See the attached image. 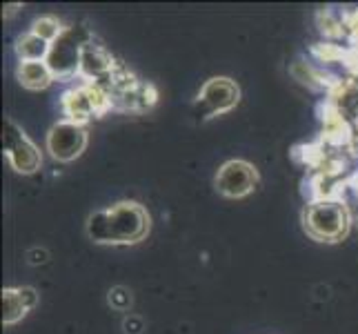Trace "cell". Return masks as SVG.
Here are the masks:
<instances>
[{
    "mask_svg": "<svg viewBox=\"0 0 358 334\" xmlns=\"http://www.w3.org/2000/svg\"><path fill=\"white\" fill-rule=\"evenodd\" d=\"M152 228L147 209L136 201H118L87 218V237L101 245H131L143 241Z\"/></svg>",
    "mask_w": 358,
    "mask_h": 334,
    "instance_id": "obj_1",
    "label": "cell"
},
{
    "mask_svg": "<svg viewBox=\"0 0 358 334\" xmlns=\"http://www.w3.org/2000/svg\"><path fill=\"white\" fill-rule=\"evenodd\" d=\"M352 225L350 209L343 201H314L303 209V230L318 243H338Z\"/></svg>",
    "mask_w": 358,
    "mask_h": 334,
    "instance_id": "obj_2",
    "label": "cell"
},
{
    "mask_svg": "<svg viewBox=\"0 0 358 334\" xmlns=\"http://www.w3.org/2000/svg\"><path fill=\"white\" fill-rule=\"evenodd\" d=\"M60 107H63L67 120L85 125L92 118H101L105 111L114 107V103L105 88L96 83H85L80 88L65 92L60 98Z\"/></svg>",
    "mask_w": 358,
    "mask_h": 334,
    "instance_id": "obj_3",
    "label": "cell"
},
{
    "mask_svg": "<svg viewBox=\"0 0 358 334\" xmlns=\"http://www.w3.org/2000/svg\"><path fill=\"white\" fill-rule=\"evenodd\" d=\"M90 43L87 32L80 27H67L60 39L52 43V52H49L47 65L54 74V81H69L80 71V58L83 49Z\"/></svg>",
    "mask_w": 358,
    "mask_h": 334,
    "instance_id": "obj_4",
    "label": "cell"
},
{
    "mask_svg": "<svg viewBox=\"0 0 358 334\" xmlns=\"http://www.w3.org/2000/svg\"><path fill=\"white\" fill-rule=\"evenodd\" d=\"M241 101V90L238 85L231 78L218 76V78H209L199 96H196V109H199L201 118L209 120L216 116H223L227 111H231Z\"/></svg>",
    "mask_w": 358,
    "mask_h": 334,
    "instance_id": "obj_5",
    "label": "cell"
},
{
    "mask_svg": "<svg viewBox=\"0 0 358 334\" xmlns=\"http://www.w3.org/2000/svg\"><path fill=\"white\" fill-rule=\"evenodd\" d=\"M3 147H5V154L9 158L11 167H14L18 174H34L43 163L38 147H36L29 141V136L9 118L3 125Z\"/></svg>",
    "mask_w": 358,
    "mask_h": 334,
    "instance_id": "obj_6",
    "label": "cell"
},
{
    "mask_svg": "<svg viewBox=\"0 0 358 334\" xmlns=\"http://www.w3.org/2000/svg\"><path fill=\"white\" fill-rule=\"evenodd\" d=\"M216 192L225 199H243L252 194L258 185V169L241 158H231L220 165L218 174L214 179Z\"/></svg>",
    "mask_w": 358,
    "mask_h": 334,
    "instance_id": "obj_7",
    "label": "cell"
},
{
    "mask_svg": "<svg viewBox=\"0 0 358 334\" xmlns=\"http://www.w3.org/2000/svg\"><path fill=\"white\" fill-rule=\"evenodd\" d=\"M87 147V130L71 120H60L47 134V150L60 163L76 160Z\"/></svg>",
    "mask_w": 358,
    "mask_h": 334,
    "instance_id": "obj_8",
    "label": "cell"
},
{
    "mask_svg": "<svg viewBox=\"0 0 358 334\" xmlns=\"http://www.w3.org/2000/svg\"><path fill=\"white\" fill-rule=\"evenodd\" d=\"M116 67H118V65L114 63L112 54H109L105 47L94 45V43H87V45H85V49H83L78 76H83L87 83H101V81H105Z\"/></svg>",
    "mask_w": 358,
    "mask_h": 334,
    "instance_id": "obj_9",
    "label": "cell"
},
{
    "mask_svg": "<svg viewBox=\"0 0 358 334\" xmlns=\"http://www.w3.org/2000/svg\"><path fill=\"white\" fill-rule=\"evenodd\" d=\"M36 303H38V292L34 288L24 286V288H5L3 290V323L5 326H14L18 321L34 310Z\"/></svg>",
    "mask_w": 358,
    "mask_h": 334,
    "instance_id": "obj_10",
    "label": "cell"
},
{
    "mask_svg": "<svg viewBox=\"0 0 358 334\" xmlns=\"http://www.w3.org/2000/svg\"><path fill=\"white\" fill-rule=\"evenodd\" d=\"M16 78L24 90L41 92L52 85L54 74L49 69L47 60H20L16 67Z\"/></svg>",
    "mask_w": 358,
    "mask_h": 334,
    "instance_id": "obj_11",
    "label": "cell"
},
{
    "mask_svg": "<svg viewBox=\"0 0 358 334\" xmlns=\"http://www.w3.org/2000/svg\"><path fill=\"white\" fill-rule=\"evenodd\" d=\"M52 52V43L43 41L41 36L27 32L16 43V54L20 60H47Z\"/></svg>",
    "mask_w": 358,
    "mask_h": 334,
    "instance_id": "obj_12",
    "label": "cell"
},
{
    "mask_svg": "<svg viewBox=\"0 0 358 334\" xmlns=\"http://www.w3.org/2000/svg\"><path fill=\"white\" fill-rule=\"evenodd\" d=\"M65 29L67 27H63V22H60L58 18H54V16H41V18L34 20L29 32L36 34V36H41V39L47 41V43H54V41L60 39V34H63Z\"/></svg>",
    "mask_w": 358,
    "mask_h": 334,
    "instance_id": "obj_13",
    "label": "cell"
},
{
    "mask_svg": "<svg viewBox=\"0 0 358 334\" xmlns=\"http://www.w3.org/2000/svg\"><path fill=\"white\" fill-rule=\"evenodd\" d=\"M109 305L114 307V310H129L131 307V292L122 286H116L109 290V296H107Z\"/></svg>",
    "mask_w": 358,
    "mask_h": 334,
    "instance_id": "obj_14",
    "label": "cell"
}]
</instances>
